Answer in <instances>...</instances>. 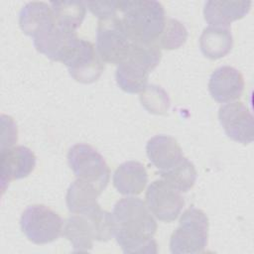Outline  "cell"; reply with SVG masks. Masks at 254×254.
Instances as JSON below:
<instances>
[{
  "instance_id": "obj_1",
  "label": "cell",
  "mask_w": 254,
  "mask_h": 254,
  "mask_svg": "<svg viewBox=\"0 0 254 254\" xmlns=\"http://www.w3.org/2000/svg\"><path fill=\"white\" fill-rule=\"evenodd\" d=\"M114 237L124 253H157V222L146 203L135 196L118 200L112 211Z\"/></svg>"
},
{
  "instance_id": "obj_2",
  "label": "cell",
  "mask_w": 254,
  "mask_h": 254,
  "mask_svg": "<svg viewBox=\"0 0 254 254\" xmlns=\"http://www.w3.org/2000/svg\"><path fill=\"white\" fill-rule=\"evenodd\" d=\"M119 17L130 41L145 45L157 41L167 19L163 5L154 0L119 1Z\"/></svg>"
},
{
  "instance_id": "obj_3",
  "label": "cell",
  "mask_w": 254,
  "mask_h": 254,
  "mask_svg": "<svg viewBox=\"0 0 254 254\" xmlns=\"http://www.w3.org/2000/svg\"><path fill=\"white\" fill-rule=\"evenodd\" d=\"M161 49L155 44L132 43L125 59L117 64L116 81L128 93H140L147 86L150 72L159 64Z\"/></svg>"
},
{
  "instance_id": "obj_4",
  "label": "cell",
  "mask_w": 254,
  "mask_h": 254,
  "mask_svg": "<svg viewBox=\"0 0 254 254\" xmlns=\"http://www.w3.org/2000/svg\"><path fill=\"white\" fill-rule=\"evenodd\" d=\"M208 218L196 207L184 211L178 228L170 239V250L174 254H196L203 252L207 245Z\"/></svg>"
},
{
  "instance_id": "obj_5",
  "label": "cell",
  "mask_w": 254,
  "mask_h": 254,
  "mask_svg": "<svg viewBox=\"0 0 254 254\" xmlns=\"http://www.w3.org/2000/svg\"><path fill=\"white\" fill-rule=\"evenodd\" d=\"M67 163L76 179L94 185L101 192L107 187L110 170L104 158L87 144H75L67 153Z\"/></svg>"
},
{
  "instance_id": "obj_6",
  "label": "cell",
  "mask_w": 254,
  "mask_h": 254,
  "mask_svg": "<svg viewBox=\"0 0 254 254\" xmlns=\"http://www.w3.org/2000/svg\"><path fill=\"white\" fill-rule=\"evenodd\" d=\"M20 225L30 241L36 244H46L60 237L64 220L52 208L44 204H33L22 213Z\"/></svg>"
},
{
  "instance_id": "obj_7",
  "label": "cell",
  "mask_w": 254,
  "mask_h": 254,
  "mask_svg": "<svg viewBox=\"0 0 254 254\" xmlns=\"http://www.w3.org/2000/svg\"><path fill=\"white\" fill-rule=\"evenodd\" d=\"M131 44L119 15L99 20L96 50L103 62L118 64L127 56Z\"/></svg>"
},
{
  "instance_id": "obj_8",
  "label": "cell",
  "mask_w": 254,
  "mask_h": 254,
  "mask_svg": "<svg viewBox=\"0 0 254 254\" xmlns=\"http://www.w3.org/2000/svg\"><path fill=\"white\" fill-rule=\"evenodd\" d=\"M75 31L63 29L53 24L33 38L36 50L52 61L64 64L78 44Z\"/></svg>"
},
{
  "instance_id": "obj_9",
  "label": "cell",
  "mask_w": 254,
  "mask_h": 254,
  "mask_svg": "<svg viewBox=\"0 0 254 254\" xmlns=\"http://www.w3.org/2000/svg\"><path fill=\"white\" fill-rule=\"evenodd\" d=\"M146 203L151 213L159 220L172 222L180 215L185 200L179 190L161 179L154 181L148 187Z\"/></svg>"
},
{
  "instance_id": "obj_10",
  "label": "cell",
  "mask_w": 254,
  "mask_h": 254,
  "mask_svg": "<svg viewBox=\"0 0 254 254\" xmlns=\"http://www.w3.org/2000/svg\"><path fill=\"white\" fill-rule=\"evenodd\" d=\"M64 64L70 76L81 83L96 81L104 70V62L96 48L90 42L81 39Z\"/></svg>"
},
{
  "instance_id": "obj_11",
  "label": "cell",
  "mask_w": 254,
  "mask_h": 254,
  "mask_svg": "<svg viewBox=\"0 0 254 254\" xmlns=\"http://www.w3.org/2000/svg\"><path fill=\"white\" fill-rule=\"evenodd\" d=\"M218 119L228 138L244 145L252 143L254 119L242 102H230L222 105L218 111Z\"/></svg>"
},
{
  "instance_id": "obj_12",
  "label": "cell",
  "mask_w": 254,
  "mask_h": 254,
  "mask_svg": "<svg viewBox=\"0 0 254 254\" xmlns=\"http://www.w3.org/2000/svg\"><path fill=\"white\" fill-rule=\"evenodd\" d=\"M36 167V156L28 147L5 148L0 153L1 190L5 191L11 181L28 177Z\"/></svg>"
},
{
  "instance_id": "obj_13",
  "label": "cell",
  "mask_w": 254,
  "mask_h": 254,
  "mask_svg": "<svg viewBox=\"0 0 254 254\" xmlns=\"http://www.w3.org/2000/svg\"><path fill=\"white\" fill-rule=\"evenodd\" d=\"M244 89V78L241 72L229 65L216 68L210 75L208 91L211 97L220 103L239 98Z\"/></svg>"
},
{
  "instance_id": "obj_14",
  "label": "cell",
  "mask_w": 254,
  "mask_h": 254,
  "mask_svg": "<svg viewBox=\"0 0 254 254\" xmlns=\"http://www.w3.org/2000/svg\"><path fill=\"white\" fill-rule=\"evenodd\" d=\"M146 152L150 162L159 172L170 170L185 157L177 140L168 135L152 137L146 145Z\"/></svg>"
},
{
  "instance_id": "obj_15",
  "label": "cell",
  "mask_w": 254,
  "mask_h": 254,
  "mask_svg": "<svg viewBox=\"0 0 254 254\" xmlns=\"http://www.w3.org/2000/svg\"><path fill=\"white\" fill-rule=\"evenodd\" d=\"M251 8L250 1H206L203 8L204 20L209 26L224 27L245 17Z\"/></svg>"
},
{
  "instance_id": "obj_16",
  "label": "cell",
  "mask_w": 254,
  "mask_h": 254,
  "mask_svg": "<svg viewBox=\"0 0 254 254\" xmlns=\"http://www.w3.org/2000/svg\"><path fill=\"white\" fill-rule=\"evenodd\" d=\"M148 183V174L143 164L137 161L122 163L114 172L113 185L124 195H136L144 190Z\"/></svg>"
},
{
  "instance_id": "obj_17",
  "label": "cell",
  "mask_w": 254,
  "mask_h": 254,
  "mask_svg": "<svg viewBox=\"0 0 254 254\" xmlns=\"http://www.w3.org/2000/svg\"><path fill=\"white\" fill-rule=\"evenodd\" d=\"M101 191L92 184L76 179L67 189L65 201L72 214H85L100 206L97 197Z\"/></svg>"
},
{
  "instance_id": "obj_18",
  "label": "cell",
  "mask_w": 254,
  "mask_h": 254,
  "mask_svg": "<svg viewBox=\"0 0 254 254\" xmlns=\"http://www.w3.org/2000/svg\"><path fill=\"white\" fill-rule=\"evenodd\" d=\"M53 24L55 20L52 7L45 2L27 3L19 13L21 30L32 38Z\"/></svg>"
},
{
  "instance_id": "obj_19",
  "label": "cell",
  "mask_w": 254,
  "mask_h": 254,
  "mask_svg": "<svg viewBox=\"0 0 254 254\" xmlns=\"http://www.w3.org/2000/svg\"><path fill=\"white\" fill-rule=\"evenodd\" d=\"M233 38L230 30L224 27L208 26L199 38V48L204 57L218 60L225 57L232 49Z\"/></svg>"
},
{
  "instance_id": "obj_20",
  "label": "cell",
  "mask_w": 254,
  "mask_h": 254,
  "mask_svg": "<svg viewBox=\"0 0 254 254\" xmlns=\"http://www.w3.org/2000/svg\"><path fill=\"white\" fill-rule=\"evenodd\" d=\"M62 234L71 243L75 252H88L92 249L94 233L85 215L73 214L65 219Z\"/></svg>"
},
{
  "instance_id": "obj_21",
  "label": "cell",
  "mask_w": 254,
  "mask_h": 254,
  "mask_svg": "<svg viewBox=\"0 0 254 254\" xmlns=\"http://www.w3.org/2000/svg\"><path fill=\"white\" fill-rule=\"evenodd\" d=\"M55 24L63 29L75 31L82 23L86 14L85 2L56 1L50 2Z\"/></svg>"
},
{
  "instance_id": "obj_22",
  "label": "cell",
  "mask_w": 254,
  "mask_h": 254,
  "mask_svg": "<svg viewBox=\"0 0 254 254\" xmlns=\"http://www.w3.org/2000/svg\"><path fill=\"white\" fill-rule=\"evenodd\" d=\"M162 180L180 192L190 190L196 181V170L193 164L184 157L176 166L165 172H159Z\"/></svg>"
},
{
  "instance_id": "obj_23",
  "label": "cell",
  "mask_w": 254,
  "mask_h": 254,
  "mask_svg": "<svg viewBox=\"0 0 254 254\" xmlns=\"http://www.w3.org/2000/svg\"><path fill=\"white\" fill-rule=\"evenodd\" d=\"M140 101L148 112L156 115L166 114L171 105L167 91L156 84H149L140 92Z\"/></svg>"
},
{
  "instance_id": "obj_24",
  "label": "cell",
  "mask_w": 254,
  "mask_h": 254,
  "mask_svg": "<svg viewBox=\"0 0 254 254\" xmlns=\"http://www.w3.org/2000/svg\"><path fill=\"white\" fill-rule=\"evenodd\" d=\"M188 38L186 27L178 20L167 18L164 30L154 43L159 49L175 50L182 47Z\"/></svg>"
},
{
  "instance_id": "obj_25",
  "label": "cell",
  "mask_w": 254,
  "mask_h": 254,
  "mask_svg": "<svg viewBox=\"0 0 254 254\" xmlns=\"http://www.w3.org/2000/svg\"><path fill=\"white\" fill-rule=\"evenodd\" d=\"M85 5L99 20L119 15V1H88Z\"/></svg>"
}]
</instances>
